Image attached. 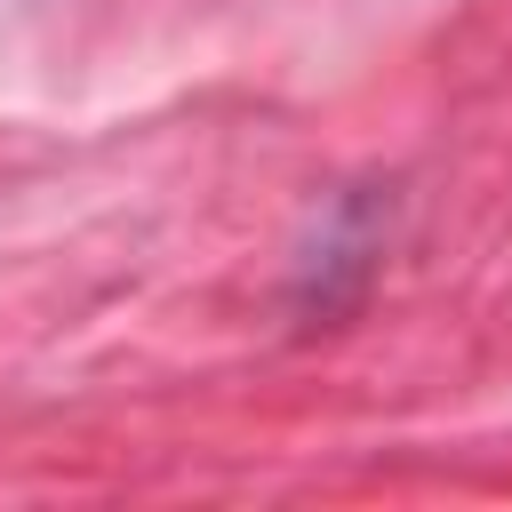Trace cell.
<instances>
[]
</instances>
